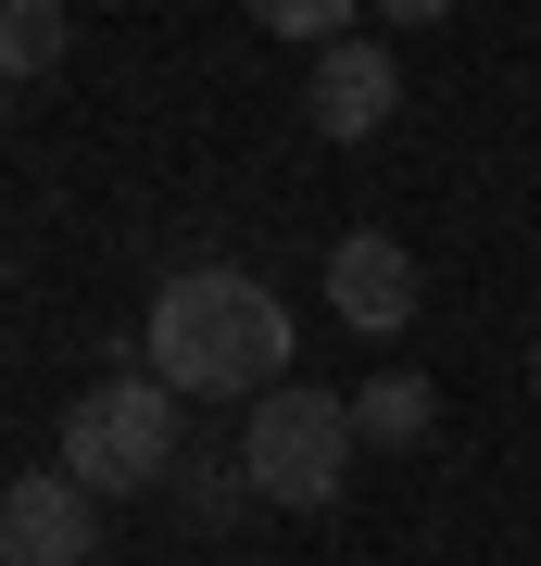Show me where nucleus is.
Here are the masks:
<instances>
[{"instance_id": "nucleus-1", "label": "nucleus", "mask_w": 541, "mask_h": 566, "mask_svg": "<svg viewBox=\"0 0 541 566\" xmlns=\"http://www.w3.org/2000/svg\"><path fill=\"white\" fill-rule=\"evenodd\" d=\"M139 365L177 403H264V390H290V303L252 264H189V277L152 290Z\"/></svg>"}, {"instance_id": "nucleus-2", "label": "nucleus", "mask_w": 541, "mask_h": 566, "mask_svg": "<svg viewBox=\"0 0 541 566\" xmlns=\"http://www.w3.org/2000/svg\"><path fill=\"white\" fill-rule=\"evenodd\" d=\"M177 453H189V416H177V390L152 378V365H114L101 390H76L63 403V479L89 491V504H139V491L177 479Z\"/></svg>"}, {"instance_id": "nucleus-3", "label": "nucleus", "mask_w": 541, "mask_h": 566, "mask_svg": "<svg viewBox=\"0 0 541 566\" xmlns=\"http://www.w3.org/2000/svg\"><path fill=\"white\" fill-rule=\"evenodd\" d=\"M353 453H365V428H353V390H315V378H290V390H264V403L240 416V479H252V504H290V516L341 504Z\"/></svg>"}, {"instance_id": "nucleus-4", "label": "nucleus", "mask_w": 541, "mask_h": 566, "mask_svg": "<svg viewBox=\"0 0 541 566\" xmlns=\"http://www.w3.org/2000/svg\"><path fill=\"white\" fill-rule=\"evenodd\" d=\"M0 566H101V504L63 465H25L0 491Z\"/></svg>"}, {"instance_id": "nucleus-5", "label": "nucleus", "mask_w": 541, "mask_h": 566, "mask_svg": "<svg viewBox=\"0 0 541 566\" xmlns=\"http://www.w3.org/2000/svg\"><path fill=\"white\" fill-rule=\"evenodd\" d=\"M327 303H341V327H365V340H391V327L416 315V252H403V240H378V227L327 240Z\"/></svg>"}, {"instance_id": "nucleus-6", "label": "nucleus", "mask_w": 541, "mask_h": 566, "mask_svg": "<svg viewBox=\"0 0 541 566\" xmlns=\"http://www.w3.org/2000/svg\"><path fill=\"white\" fill-rule=\"evenodd\" d=\"M403 102V76H391V51L378 39H341V51H315V88H302V114H315V139H378Z\"/></svg>"}, {"instance_id": "nucleus-7", "label": "nucleus", "mask_w": 541, "mask_h": 566, "mask_svg": "<svg viewBox=\"0 0 541 566\" xmlns=\"http://www.w3.org/2000/svg\"><path fill=\"white\" fill-rule=\"evenodd\" d=\"M353 428H365L378 453H416L428 428H441V390H428V378H403V365H391V378H365V390H353Z\"/></svg>"}, {"instance_id": "nucleus-8", "label": "nucleus", "mask_w": 541, "mask_h": 566, "mask_svg": "<svg viewBox=\"0 0 541 566\" xmlns=\"http://www.w3.org/2000/svg\"><path fill=\"white\" fill-rule=\"evenodd\" d=\"M63 0H0V88H25V76H51L63 63Z\"/></svg>"}, {"instance_id": "nucleus-9", "label": "nucleus", "mask_w": 541, "mask_h": 566, "mask_svg": "<svg viewBox=\"0 0 541 566\" xmlns=\"http://www.w3.org/2000/svg\"><path fill=\"white\" fill-rule=\"evenodd\" d=\"M164 491H177V516H189V528H227V516H240V491H252V479H240V453L189 441V453H177V479H164Z\"/></svg>"}, {"instance_id": "nucleus-10", "label": "nucleus", "mask_w": 541, "mask_h": 566, "mask_svg": "<svg viewBox=\"0 0 541 566\" xmlns=\"http://www.w3.org/2000/svg\"><path fill=\"white\" fill-rule=\"evenodd\" d=\"M264 25H278V39H315V51H341V39H353V13H341V0H278Z\"/></svg>"}, {"instance_id": "nucleus-11", "label": "nucleus", "mask_w": 541, "mask_h": 566, "mask_svg": "<svg viewBox=\"0 0 541 566\" xmlns=\"http://www.w3.org/2000/svg\"><path fill=\"white\" fill-rule=\"evenodd\" d=\"M529 390H541V340H529Z\"/></svg>"}]
</instances>
